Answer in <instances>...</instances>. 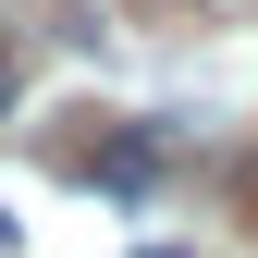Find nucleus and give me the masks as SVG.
<instances>
[{
	"instance_id": "nucleus-3",
	"label": "nucleus",
	"mask_w": 258,
	"mask_h": 258,
	"mask_svg": "<svg viewBox=\"0 0 258 258\" xmlns=\"http://www.w3.org/2000/svg\"><path fill=\"white\" fill-rule=\"evenodd\" d=\"M184 13H258V0H184Z\"/></svg>"
},
{
	"instance_id": "nucleus-1",
	"label": "nucleus",
	"mask_w": 258,
	"mask_h": 258,
	"mask_svg": "<svg viewBox=\"0 0 258 258\" xmlns=\"http://www.w3.org/2000/svg\"><path fill=\"white\" fill-rule=\"evenodd\" d=\"M86 172H99L111 197H148V184H160V136H148V123H136V136H99V148H86Z\"/></svg>"
},
{
	"instance_id": "nucleus-2",
	"label": "nucleus",
	"mask_w": 258,
	"mask_h": 258,
	"mask_svg": "<svg viewBox=\"0 0 258 258\" xmlns=\"http://www.w3.org/2000/svg\"><path fill=\"white\" fill-rule=\"evenodd\" d=\"M13 99H25V49L0 37V123H13Z\"/></svg>"
}]
</instances>
